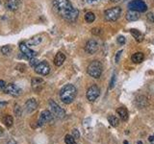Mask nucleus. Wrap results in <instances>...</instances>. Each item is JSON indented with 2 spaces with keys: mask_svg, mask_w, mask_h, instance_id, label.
<instances>
[{
  "mask_svg": "<svg viewBox=\"0 0 154 144\" xmlns=\"http://www.w3.org/2000/svg\"><path fill=\"white\" fill-rule=\"evenodd\" d=\"M99 1H101V0H86V2L89 3V4H96Z\"/></svg>",
  "mask_w": 154,
  "mask_h": 144,
  "instance_id": "c9c22d12",
  "label": "nucleus"
},
{
  "mask_svg": "<svg viewBox=\"0 0 154 144\" xmlns=\"http://www.w3.org/2000/svg\"><path fill=\"white\" fill-rule=\"evenodd\" d=\"M65 142L66 144H75V138L70 134H66L65 136Z\"/></svg>",
  "mask_w": 154,
  "mask_h": 144,
  "instance_id": "393cba45",
  "label": "nucleus"
},
{
  "mask_svg": "<svg viewBox=\"0 0 154 144\" xmlns=\"http://www.w3.org/2000/svg\"><path fill=\"white\" fill-rule=\"evenodd\" d=\"M85 50L87 53H89V54H94V53L98 50V43L94 40H88V42L86 43Z\"/></svg>",
  "mask_w": 154,
  "mask_h": 144,
  "instance_id": "f8f14e48",
  "label": "nucleus"
},
{
  "mask_svg": "<svg viewBox=\"0 0 154 144\" xmlns=\"http://www.w3.org/2000/svg\"><path fill=\"white\" fill-rule=\"evenodd\" d=\"M91 33H93L94 35H100L101 30H100V29H98V28H94V29L91 30Z\"/></svg>",
  "mask_w": 154,
  "mask_h": 144,
  "instance_id": "72a5a7b5",
  "label": "nucleus"
},
{
  "mask_svg": "<svg viewBox=\"0 0 154 144\" xmlns=\"http://www.w3.org/2000/svg\"><path fill=\"white\" fill-rule=\"evenodd\" d=\"M130 33L132 34V36L134 37L135 40H136V41H138V42H142V41L143 40L144 36H143V34H142L141 32H140V31L136 30V29H131V30H130Z\"/></svg>",
  "mask_w": 154,
  "mask_h": 144,
  "instance_id": "a211bd4d",
  "label": "nucleus"
},
{
  "mask_svg": "<svg viewBox=\"0 0 154 144\" xmlns=\"http://www.w3.org/2000/svg\"><path fill=\"white\" fill-rule=\"evenodd\" d=\"M35 71H36V73H38V74L45 76L47 74H49L50 67H49V65H48V64L46 62H38V64L35 67Z\"/></svg>",
  "mask_w": 154,
  "mask_h": 144,
  "instance_id": "1a4fd4ad",
  "label": "nucleus"
},
{
  "mask_svg": "<svg viewBox=\"0 0 154 144\" xmlns=\"http://www.w3.org/2000/svg\"><path fill=\"white\" fill-rule=\"evenodd\" d=\"M30 60V65L32 66V67H34V68H35V67L38 64V61L36 59L35 57L34 58H31V59H29Z\"/></svg>",
  "mask_w": 154,
  "mask_h": 144,
  "instance_id": "bb28decb",
  "label": "nucleus"
},
{
  "mask_svg": "<svg viewBox=\"0 0 154 144\" xmlns=\"http://www.w3.org/2000/svg\"><path fill=\"white\" fill-rule=\"evenodd\" d=\"M14 112H16V114L17 115V116H21V110L20 108H19L18 105H16V109H14Z\"/></svg>",
  "mask_w": 154,
  "mask_h": 144,
  "instance_id": "cd10ccee",
  "label": "nucleus"
},
{
  "mask_svg": "<svg viewBox=\"0 0 154 144\" xmlns=\"http://www.w3.org/2000/svg\"><path fill=\"white\" fill-rule=\"evenodd\" d=\"M144 59V56L142 52H137L135 53V54L131 57V60L134 64H140V62H142Z\"/></svg>",
  "mask_w": 154,
  "mask_h": 144,
  "instance_id": "aec40b11",
  "label": "nucleus"
},
{
  "mask_svg": "<svg viewBox=\"0 0 154 144\" xmlns=\"http://www.w3.org/2000/svg\"><path fill=\"white\" fill-rule=\"evenodd\" d=\"M4 122L6 124L7 127H11L13 126V123H14V119H13V116L12 115H7L6 117L4 119Z\"/></svg>",
  "mask_w": 154,
  "mask_h": 144,
  "instance_id": "b1692460",
  "label": "nucleus"
},
{
  "mask_svg": "<svg viewBox=\"0 0 154 144\" xmlns=\"http://www.w3.org/2000/svg\"><path fill=\"white\" fill-rule=\"evenodd\" d=\"M19 49H20L22 54L25 56L26 59H31V58L36 57L37 55V52L31 50L30 48L28 47V45L25 44V42H21L20 44H19Z\"/></svg>",
  "mask_w": 154,
  "mask_h": 144,
  "instance_id": "9d476101",
  "label": "nucleus"
},
{
  "mask_svg": "<svg viewBox=\"0 0 154 144\" xmlns=\"http://www.w3.org/2000/svg\"><path fill=\"white\" fill-rule=\"evenodd\" d=\"M20 0H6L5 5L9 11H17L20 6Z\"/></svg>",
  "mask_w": 154,
  "mask_h": 144,
  "instance_id": "2eb2a0df",
  "label": "nucleus"
},
{
  "mask_svg": "<svg viewBox=\"0 0 154 144\" xmlns=\"http://www.w3.org/2000/svg\"><path fill=\"white\" fill-rule=\"evenodd\" d=\"M66 60V56L64 53L62 52H58L55 58H54V64L56 66H61L63 64H64V62Z\"/></svg>",
  "mask_w": 154,
  "mask_h": 144,
  "instance_id": "dca6fc26",
  "label": "nucleus"
},
{
  "mask_svg": "<svg viewBox=\"0 0 154 144\" xmlns=\"http://www.w3.org/2000/svg\"><path fill=\"white\" fill-rule=\"evenodd\" d=\"M120 14H122V9L119 7H113L106 10L104 13V17L107 21H116L120 16Z\"/></svg>",
  "mask_w": 154,
  "mask_h": 144,
  "instance_id": "20e7f679",
  "label": "nucleus"
},
{
  "mask_svg": "<svg viewBox=\"0 0 154 144\" xmlns=\"http://www.w3.org/2000/svg\"><path fill=\"white\" fill-rule=\"evenodd\" d=\"M102 70H103V66L99 61L91 62L88 66V69H87L88 74L91 77H93V78H95V79L99 78L101 76V74H102Z\"/></svg>",
  "mask_w": 154,
  "mask_h": 144,
  "instance_id": "7ed1b4c3",
  "label": "nucleus"
},
{
  "mask_svg": "<svg viewBox=\"0 0 154 144\" xmlns=\"http://www.w3.org/2000/svg\"><path fill=\"white\" fill-rule=\"evenodd\" d=\"M6 83L3 81V80H1L0 81V90L1 91H4V89H5V88H6Z\"/></svg>",
  "mask_w": 154,
  "mask_h": 144,
  "instance_id": "2f4dec72",
  "label": "nucleus"
},
{
  "mask_svg": "<svg viewBox=\"0 0 154 144\" xmlns=\"http://www.w3.org/2000/svg\"><path fill=\"white\" fill-rule=\"evenodd\" d=\"M77 89L73 85H66L60 90V98L63 103L70 104L76 97Z\"/></svg>",
  "mask_w": 154,
  "mask_h": 144,
  "instance_id": "f03ea898",
  "label": "nucleus"
},
{
  "mask_svg": "<svg viewBox=\"0 0 154 144\" xmlns=\"http://www.w3.org/2000/svg\"><path fill=\"white\" fill-rule=\"evenodd\" d=\"M108 121L111 124V126H113V127L119 126V120L118 117H116L115 115H109V116H108Z\"/></svg>",
  "mask_w": 154,
  "mask_h": 144,
  "instance_id": "4be33fe9",
  "label": "nucleus"
},
{
  "mask_svg": "<svg viewBox=\"0 0 154 144\" xmlns=\"http://www.w3.org/2000/svg\"><path fill=\"white\" fill-rule=\"evenodd\" d=\"M153 139H154V136H149V140L150 141H153Z\"/></svg>",
  "mask_w": 154,
  "mask_h": 144,
  "instance_id": "a19ab883",
  "label": "nucleus"
},
{
  "mask_svg": "<svg viewBox=\"0 0 154 144\" xmlns=\"http://www.w3.org/2000/svg\"><path fill=\"white\" fill-rule=\"evenodd\" d=\"M118 42L119 43V44H124V43H125V38L122 37V36H119L118 38Z\"/></svg>",
  "mask_w": 154,
  "mask_h": 144,
  "instance_id": "7c9ffc66",
  "label": "nucleus"
},
{
  "mask_svg": "<svg viewBox=\"0 0 154 144\" xmlns=\"http://www.w3.org/2000/svg\"><path fill=\"white\" fill-rule=\"evenodd\" d=\"M115 83H116V75L114 74L113 75V78H112V81H111V84H110V88H113L115 86Z\"/></svg>",
  "mask_w": 154,
  "mask_h": 144,
  "instance_id": "f704fd0d",
  "label": "nucleus"
},
{
  "mask_svg": "<svg viewBox=\"0 0 154 144\" xmlns=\"http://www.w3.org/2000/svg\"><path fill=\"white\" fill-rule=\"evenodd\" d=\"M42 41V36H36V37H34L32 38H30V40H28L26 42H25V44L26 45H38V43H41Z\"/></svg>",
  "mask_w": 154,
  "mask_h": 144,
  "instance_id": "412c9836",
  "label": "nucleus"
},
{
  "mask_svg": "<svg viewBox=\"0 0 154 144\" xmlns=\"http://www.w3.org/2000/svg\"><path fill=\"white\" fill-rule=\"evenodd\" d=\"M146 16H147V19L149 21H151V22H154V14L152 13H148L146 14Z\"/></svg>",
  "mask_w": 154,
  "mask_h": 144,
  "instance_id": "c85d7f7f",
  "label": "nucleus"
},
{
  "mask_svg": "<svg viewBox=\"0 0 154 144\" xmlns=\"http://www.w3.org/2000/svg\"><path fill=\"white\" fill-rule=\"evenodd\" d=\"M100 94V89L96 85L91 86L89 89L87 90V99H88L90 102H94L96 99L98 98V96Z\"/></svg>",
  "mask_w": 154,
  "mask_h": 144,
  "instance_id": "0eeeda50",
  "label": "nucleus"
},
{
  "mask_svg": "<svg viewBox=\"0 0 154 144\" xmlns=\"http://www.w3.org/2000/svg\"><path fill=\"white\" fill-rule=\"evenodd\" d=\"M123 144H129V143H128V141H126V140H125V141L123 142Z\"/></svg>",
  "mask_w": 154,
  "mask_h": 144,
  "instance_id": "79ce46f5",
  "label": "nucleus"
},
{
  "mask_svg": "<svg viewBox=\"0 0 154 144\" xmlns=\"http://www.w3.org/2000/svg\"><path fill=\"white\" fill-rule=\"evenodd\" d=\"M2 134H3V129H2L1 127H0V136H2Z\"/></svg>",
  "mask_w": 154,
  "mask_h": 144,
  "instance_id": "58836bf2",
  "label": "nucleus"
},
{
  "mask_svg": "<svg viewBox=\"0 0 154 144\" xmlns=\"http://www.w3.org/2000/svg\"><path fill=\"white\" fill-rule=\"evenodd\" d=\"M4 92H6L7 94H10L12 96H19L22 93V90L20 88H18L17 85L14 84H7L6 88L4 89Z\"/></svg>",
  "mask_w": 154,
  "mask_h": 144,
  "instance_id": "6e6552de",
  "label": "nucleus"
},
{
  "mask_svg": "<svg viewBox=\"0 0 154 144\" xmlns=\"http://www.w3.org/2000/svg\"><path fill=\"white\" fill-rule=\"evenodd\" d=\"M38 109V102L36 99L34 98H31L29 99L27 102L25 103V110L26 112L30 113V112H33L34 110H36Z\"/></svg>",
  "mask_w": 154,
  "mask_h": 144,
  "instance_id": "4468645a",
  "label": "nucleus"
},
{
  "mask_svg": "<svg viewBox=\"0 0 154 144\" xmlns=\"http://www.w3.org/2000/svg\"><path fill=\"white\" fill-rule=\"evenodd\" d=\"M138 144H143V143H142L141 141H139V142H138Z\"/></svg>",
  "mask_w": 154,
  "mask_h": 144,
  "instance_id": "37998d69",
  "label": "nucleus"
},
{
  "mask_svg": "<svg viewBox=\"0 0 154 144\" xmlns=\"http://www.w3.org/2000/svg\"><path fill=\"white\" fill-rule=\"evenodd\" d=\"M1 52H2V54L4 55H8L10 54V52H11V46L10 45H5L1 48Z\"/></svg>",
  "mask_w": 154,
  "mask_h": 144,
  "instance_id": "a878e982",
  "label": "nucleus"
},
{
  "mask_svg": "<svg viewBox=\"0 0 154 144\" xmlns=\"http://www.w3.org/2000/svg\"><path fill=\"white\" fill-rule=\"evenodd\" d=\"M117 112L119 115V117L122 118L123 121H126L128 119V112L125 107H120L117 110Z\"/></svg>",
  "mask_w": 154,
  "mask_h": 144,
  "instance_id": "6ab92c4d",
  "label": "nucleus"
},
{
  "mask_svg": "<svg viewBox=\"0 0 154 144\" xmlns=\"http://www.w3.org/2000/svg\"><path fill=\"white\" fill-rule=\"evenodd\" d=\"M125 18H126L128 21H136L140 18L139 13L132 11V10H129V11L126 13V14H125Z\"/></svg>",
  "mask_w": 154,
  "mask_h": 144,
  "instance_id": "f3484780",
  "label": "nucleus"
},
{
  "mask_svg": "<svg viewBox=\"0 0 154 144\" xmlns=\"http://www.w3.org/2000/svg\"><path fill=\"white\" fill-rule=\"evenodd\" d=\"M48 104H49V107L51 109V113L53 115H55V116L58 118H64L65 117V115H66L65 110L62 109L60 106L55 102V101L49 100Z\"/></svg>",
  "mask_w": 154,
  "mask_h": 144,
  "instance_id": "423d86ee",
  "label": "nucleus"
},
{
  "mask_svg": "<svg viewBox=\"0 0 154 144\" xmlns=\"http://www.w3.org/2000/svg\"><path fill=\"white\" fill-rule=\"evenodd\" d=\"M53 6L57 14L65 20L72 22L78 17V10L72 6L69 0H53Z\"/></svg>",
  "mask_w": 154,
  "mask_h": 144,
  "instance_id": "f257e3e1",
  "label": "nucleus"
},
{
  "mask_svg": "<svg viewBox=\"0 0 154 144\" xmlns=\"http://www.w3.org/2000/svg\"><path fill=\"white\" fill-rule=\"evenodd\" d=\"M122 50H119V51L117 53V55H116L115 61H116V62H117V64L119 62V58H120V56H122Z\"/></svg>",
  "mask_w": 154,
  "mask_h": 144,
  "instance_id": "c756f323",
  "label": "nucleus"
},
{
  "mask_svg": "<svg viewBox=\"0 0 154 144\" xmlns=\"http://www.w3.org/2000/svg\"><path fill=\"white\" fill-rule=\"evenodd\" d=\"M95 19V16L94 13L91 12H88L86 14H85V20L88 22V23H91L94 22Z\"/></svg>",
  "mask_w": 154,
  "mask_h": 144,
  "instance_id": "5701e85b",
  "label": "nucleus"
},
{
  "mask_svg": "<svg viewBox=\"0 0 154 144\" xmlns=\"http://www.w3.org/2000/svg\"><path fill=\"white\" fill-rule=\"evenodd\" d=\"M5 106H7V103H6V102L0 103V108H1V107H5Z\"/></svg>",
  "mask_w": 154,
  "mask_h": 144,
  "instance_id": "4c0bfd02",
  "label": "nucleus"
},
{
  "mask_svg": "<svg viewBox=\"0 0 154 144\" xmlns=\"http://www.w3.org/2000/svg\"><path fill=\"white\" fill-rule=\"evenodd\" d=\"M112 2H120V1H123V0H111Z\"/></svg>",
  "mask_w": 154,
  "mask_h": 144,
  "instance_id": "ea45409f",
  "label": "nucleus"
},
{
  "mask_svg": "<svg viewBox=\"0 0 154 144\" xmlns=\"http://www.w3.org/2000/svg\"><path fill=\"white\" fill-rule=\"evenodd\" d=\"M72 134H73V136L74 138H79V136H80V134H79V132H78V130H73V131H72Z\"/></svg>",
  "mask_w": 154,
  "mask_h": 144,
  "instance_id": "473e14b6",
  "label": "nucleus"
},
{
  "mask_svg": "<svg viewBox=\"0 0 154 144\" xmlns=\"http://www.w3.org/2000/svg\"><path fill=\"white\" fill-rule=\"evenodd\" d=\"M43 84H45V82H43V79L42 78H34L32 80V88L34 91H36V92H38V91H41L43 88Z\"/></svg>",
  "mask_w": 154,
  "mask_h": 144,
  "instance_id": "ddd939ff",
  "label": "nucleus"
},
{
  "mask_svg": "<svg viewBox=\"0 0 154 144\" xmlns=\"http://www.w3.org/2000/svg\"><path fill=\"white\" fill-rule=\"evenodd\" d=\"M128 8L129 10H132V11L138 12V13L146 12L147 10L146 4L144 3L143 0H132V1L128 4Z\"/></svg>",
  "mask_w": 154,
  "mask_h": 144,
  "instance_id": "39448f33",
  "label": "nucleus"
},
{
  "mask_svg": "<svg viewBox=\"0 0 154 144\" xmlns=\"http://www.w3.org/2000/svg\"><path fill=\"white\" fill-rule=\"evenodd\" d=\"M52 120V113L49 112V110H43V112H41L40 118H38V126H43L45 124L50 122Z\"/></svg>",
  "mask_w": 154,
  "mask_h": 144,
  "instance_id": "9b49d317",
  "label": "nucleus"
},
{
  "mask_svg": "<svg viewBox=\"0 0 154 144\" xmlns=\"http://www.w3.org/2000/svg\"><path fill=\"white\" fill-rule=\"evenodd\" d=\"M7 144H17V143L16 140H14V139H11V140H9L7 142Z\"/></svg>",
  "mask_w": 154,
  "mask_h": 144,
  "instance_id": "e433bc0d",
  "label": "nucleus"
}]
</instances>
